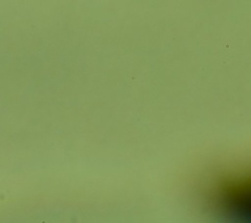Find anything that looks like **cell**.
<instances>
[{
	"label": "cell",
	"mask_w": 251,
	"mask_h": 223,
	"mask_svg": "<svg viewBox=\"0 0 251 223\" xmlns=\"http://www.w3.org/2000/svg\"><path fill=\"white\" fill-rule=\"evenodd\" d=\"M208 198L224 214L251 222V169L219 178Z\"/></svg>",
	"instance_id": "cell-1"
}]
</instances>
